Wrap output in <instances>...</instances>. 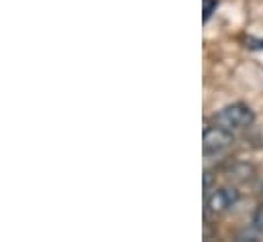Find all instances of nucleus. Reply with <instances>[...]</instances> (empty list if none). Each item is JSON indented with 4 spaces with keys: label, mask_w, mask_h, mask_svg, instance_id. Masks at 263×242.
I'll use <instances>...</instances> for the list:
<instances>
[{
    "label": "nucleus",
    "mask_w": 263,
    "mask_h": 242,
    "mask_svg": "<svg viewBox=\"0 0 263 242\" xmlns=\"http://www.w3.org/2000/svg\"><path fill=\"white\" fill-rule=\"evenodd\" d=\"M251 228L255 230V232H263V206L257 208V212H255V216H253V224H251Z\"/></svg>",
    "instance_id": "4"
},
{
    "label": "nucleus",
    "mask_w": 263,
    "mask_h": 242,
    "mask_svg": "<svg viewBox=\"0 0 263 242\" xmlns=\"http://www.w3.org/2000/svg\"><path fill=\"white\" fill-rule=\"evenodd\" d=\"M237 201H239V191L235 187H220V189H214L208 195L206 208L212 214H222V212L231 210Z\"/></svg>",
    "instance_id": "3"
},
{
    "label": "nucleus",
    "mask_w": 263,
    "mask_h": 242,
    "mask_svg": "<svg viewBox=\"0 0 263 242\" xmlns=\"http://www.w3.org/2000/svg\"><path fill=\"white\" fill-rule=\"evenodd\" d=\"M216 6H218V2H216V0H204V21H208V18H210V14L216 10Z\"/></svg>",
    "instance_id": "5"
},
{
    "label": "nucleus",
    "mask_w": 263,
    "mask_h": 242,
    "mask_svg": "<svg viewBox=\"0 0 263 242\" xmlns=\"http://www.w3.org/2000/svg\"><path fill=\"white\" fill-rule=\"evenodd\" d=\"M233 143V132L222 128V126H212V128H206L204 130V136H202V147H204V153H220L224 151L229 145Z\"/></svg>",
    "instance_id": "2"
},
{
    "label": "nucleus",
    "mask_w": 263,
    "mask_h": 242,
    "mask_svg": "<svg viewBox=\"0 0 263 242\" xmlns=\"http://www.w3.org/2000/svg\"><path fill=\"white\" fill-rule=\"evenodd\" d=\"M214 120L218 126H222V128H227V130H231V132H235V130H243V128H249L253 120H255V114H253V110L247 106V104H231V106H227V108H222L216 116H214Z\"/></svg>",
    "instance_id": "1"
}]
</instances>
